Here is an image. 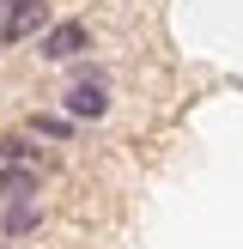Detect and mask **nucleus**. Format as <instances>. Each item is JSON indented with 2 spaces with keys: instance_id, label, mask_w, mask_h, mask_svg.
I'll return each instance as SVG.
<instances>
[{
  "instance_id": "nucleus-1",
  "label": "nucleus",
  "mask_w": 243,
  "mask_h": 249,
  "mask_svg": "<svg viewBox=\"0 0 243 249\" xmlns=\"http://www.w3.org/2000/svg\"><path fill=\"white\" fill-rule=\"evenodd\" d=\"M109 104H116V85H109V67L91 55L67 61V91H61V116H73L85 128V122H104Z\"/></svg>"
},
{
  "instance_id": "nucleus-2",
  "label": "nucleus",
  "mask_w": 243,
  "mask_h": 249,
  "mask_svg": "<svg viewBox=\"0 0 243 249\" xmlns=\"http://www.w3.org/2000/svg\"><path fill=\"white\" fill-rule=\"evenodd\" d=\"M85 49H91V24H85V18H55L43 36H36V61H55V67L79 61Z\"/></svg>"
},
{
  "instance_id": "nucleus-3",
  "label": "nucleus",
  "mask_w": 243,
  "mask_h": 249,
  "mask_svg": "<svg viewBox=\"0 0 243 249\" xmlns=\"http://www.w3.org/2000/svg\"><path fill=\"white\" fill-rule=\"evenodd\" d=\"M55 24V12H49V0H6V12H0V43H36V36Z\"/></svg>"
},
{
  "instance_id": "nucleus-4",
  "label": "nucleus",
  "mask_w": 243,
  "mask_h": 249,
  "mask_svg": "<svg viewBox=\"0 0 243 249\" xmlns=\"http://www.w3.org/2000/svg\"><path fill=\"white\" fill-rule=\"evenodd\" d=\"M0 164H31V170H55V158L43 152V140H36V134H24V128H12L6 140H0Z\"/></svg>"
},
{
  "instance_id": "nucleus-5",
  "label": "nucleus",
  "mask_w": 243,
  "mask_h": 249,
  "mask_svg": "<svg viewBox=\"0 0 243 249\" xmlns=\"http://www.w3.org/2000/svg\"><path fill=\"white\" fill-rule=\"evenodd\" d=\"M36 231H43V201L0 207V237H6V243H24V237H36Z\"/></svg>"
},
{
  "instance_id": "nucleus-6",
  "label": "nucleus",
  "mask_w": 243,
  "mask_h": 249,
  "mask_svg": "<svg viewBox=\"0 0 243 249\" xmlns=\"http://www.w3.org/2000/svg\"><path fill=\"white\" fill-rule=\"evenodd\" d=\"M36 195H43V170H31V164H0V207L36 201Z\"/></svg>"
},
{
  "instance_id": "nucleus-7",
  "label": "nucleus",
  "mask_w": 243,
  "mask_h": 249,
  "mask_svg": "<svg viewBox=\"0 0 243 249\" xmlns=\"http://www.w3.org/2000/svg\"><path fill=\"white\" fill-rule=\"evenodd\" d=\"M24 134L55 140V146H73V140H79V122H73V116H49V109H36V116H24Z\"/></svg>"
},
{
  "instance_id": "nucleus-8",
  "label": "nucleus",
  "mask_w": 243,
  "mask_h": 249,
  "mask_svg": "<svg viewBox=\"0 0 243 249\" xmlns=\"http://www.w3.org/2000/svg\"><path fill=\"white\" fill-rule=\"evenodd\" d=\"M0 249H24V243H6V237H0Z\"/></svg>"
},
{
  "instance_id": "nucleus-9",
  "label": "nucleus",
  "mask_w": 243,
  "mask_h": 249,
  "mask_svg": "<svg viewBox=\"0 0 243 249\" xmlns=\"http://www.w3.org/2000/svg\"><path fill=\"white\" fill-rule=\"evenodd\" d=\"M0 12H6V0H0Z\"/></svg>"
}]
</instances>
